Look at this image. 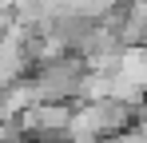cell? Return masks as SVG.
<instances>
[{"instance_id": "2", "label": "cell", "mask_w": 147, "mask_h": 143, "mask_svg": "<svg viewBox=\"0 0 147 143\" xmlns=\"http://www.w3.org/2000/svg\"><path fill=\"white\" fill-rule=\"evenodd\" d=\"M111 143H147V135L139 131V127H131V131H123V135H115Z\"/></svg>"}, {"instance_id": "3", "label": "cell", "mask_w": 147, "mask_h": 143, "mask_svg": "<svg viewBox=\"0 0 147 143\" xmlns=\"http://www.w3.org/2000/svg\"><path fill=\"white\" fill-rule=\"evenodd\" d=\"M135 127H139V131L147 135V99L139 103V107H135Z\"/></svg>"}, {"instance_id": "1", "label": "cell", "mask_w": 147, "mask_h": 143, "mask_svg": "<svg viewBox=\"0 0 147 143\" xmlns=\"http://www.w3.org/2000/svg\"><path fill=\"white\" fill-rule=\"evenodd\" d=\"M84 76H88V64L64 52L48 64L32 68L24 76L28 88H32V99L36 103H80V88H84Z\"/></svg>"}]
</instances>
